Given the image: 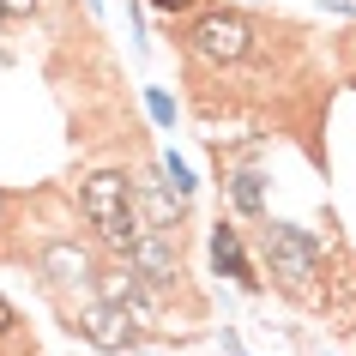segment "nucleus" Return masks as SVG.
<instances>
[{
  "mask_svg": "<svg viewBox=\"0 0 356 356\" xmlns=\"http://www.w3.org/2000/svg\"><path fill=\"white\" fill-rule=\"evenodd\" d=\"M79 211H85L97 248L115 254V260H127L133 248H139V236H145V218H139L133 181L121 175V169H91V175L79 181Z\"/></svg>",
  "mask_w": 356,
  "mask_h": 356,
  "instance_id": "1",
  "label": "nucleus"
},
{
  "mask_svg": "<svg viewBox=\"0 0 356 356\" xmlns=\"http://www.w3.org/2000/svg\"><path fill=\"white\" fill-rule=\"evenodd\" d=\"M181 49H188L193 67H242L254 49H260V24L236 13V6H206V13H193L181 24Z\"/></svg>",
  "mask_w": 356,
  "mask_h": 356,
  "instance_id": "2",
  "label": "nucleus"
},
{
  "mask_svg": "<svg viewBox=\"0 0 356 356\" xmlns=\"http://www.w3.org/2000/svg\"><path fill=\"white\" fill-rule=\"evenodd\" d=\"M260 254H266V266H272V284H278L284 296H296V302H314V296H320L326 254H320V242L308 236V229L266 218V224H260Z\"/></svg>",
  "mask_w": 356,
  "mask_h": 356,
  "instance_id": "3",
  "label": "nucleus"
},
{
  "mask_svg": "<svg viewBox=\"0 0 356 356\" xmlns=\"http://www.w3.org/2000/svg\"><path fill=\"white\" fill-rule=\"evenodd\" d=\"M85 344H97V350H127V344H139V332H133V308L127 302H91V308H79V326H73Z\"/></svg>",
  "mask_w": 356,
  "mask_h": 356,
  "instance_id": "4",
  "label": "nucleus"
},
{
  "mask_svg": "<svg viewBox=\"0 0 356 356\" xmlns=\"http://www.w3.org/2000/svg\"><path fill=\"white\" fill-rule=\"evenodd\" d=\"M211 260H218L224 278L242 284V290H260V272H254V260H248L242 229H236V224H218V229H211Z\"/></svg>",
  "mask_w": 356,
  "mask_h": 356,
  "instance_id": "5",
  "label": "nucleus"
},
{
  "mask_svg": "<svg viewBox=\"0 0 356 356\" xmlns=\"http://www.w3.org/2000/svg\"><path fill=\"white\" fill-rule=\"evenodd\" d=\"M229 200H236V211L242 218H260L266 211V193H260V169H229Z\"/></svg>",
  "mask_w": 356,
  "mask_h": 356,
  "instance_id": "6",
  "label": "nucleus"
},
{
  "mask_svg": "<svg viewBox=\"0 0 356 356\" xmlns=\"http://www.w3.org/2000/svg\"><path fill=\"white\" fill-rule=\"evenodd\" d=\"M145 103H151V121H157V127H175V97H169V91H157V85H151Z\"/></svg>",
  "mask_w": 356,
  "mask_h": 356,
  "instance_id": "7",
  "label": "nucleus"
},
{
  "mask_svg": "<svg viewBox=\"0 0 356 356\" xmlns=\"http://www.w3.org/2000/svg\"><path fill=\"white\" fill-rule=\"evenodd\" d=\"M0 338H19V308L0 296Z\"/></svg>",
  "mask_w": 356,
  "mask_h": 356,
  "instance_id": "8",
  "label": "nucleus"
},
{
  "mask_svg": "<svg viewBox=\"0 0 356 356\" xmlns=\"http://www.w3.org/2000/svg\"><path fill=\"white\" fill-rule=\"evenodd\" d=\"M37 13V0H0V19H31Z\"/></svg>",
  "mask_w": 356,
  "mask_h": 356,
  "instance_id": "9",
  "label": "nucleus"
},
{
  "mask_svg": "<svg viewBox=\"0 0 356 356\" xmlns=\"http://www.w3.org/2000/svg\"><path fill=\"white\" fill-rule=\"evenodd\" d=\"M151 6H157V13H193L200 0H151Z\"/></svg>",
  "mask_w": 356,
  "mask_h": 356,
  "instance_id": "10",
  "label": "nucleus"
}]
</instances>
